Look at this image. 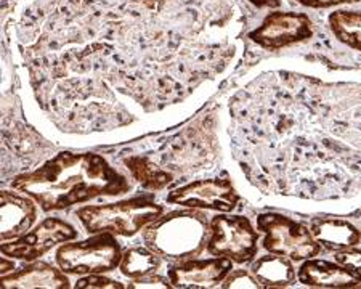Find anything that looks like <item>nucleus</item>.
I'll list each match as a JSON object with an SVG mask.
<instances>
[{
    "mask_svg": "<svg viewBox=\"0 0 361 289\" xmlns=\"http://www.w3.org/2000/svg\"><path fill=\"white\" fill-rule=\"evenodd\" d=\"M200 211L172 212L159 217L145 230L143 241L148 250L161 257L190 260L197 257L211 235V222Z\"/></svg>",
    "mask_w": 361,
    "mask_h": 289,
    "instance_id": "7ed1b4c3",
    "label": "nucleus"
},
{
    "mask_svg": "<svg viewBox=\"0 0 361 289\" xmlns=\"http://www.w3.org/2000/svg\"><path fill=\"white\" fill-rule=\"evenodd\" d=\"M257 227L265 233L264 247L271 254L290 260H305L318 256L322 251L310 230L281 214H262Z\"/></svg>",
    "mask_w": 361,
    "mask_h": 289,
    "instance_id": "423d86ee",
    "label": "nucleus"
},
{
    "mask_svg": "<svg viewBox=\"0 0 361 289\" xmlns=\"http://www.w3.org/2000/svg\"><path fill=\"white\" fill-rule=\"evenodd\" d=\"M11 187L31 196L45 212L130 190L122 173L102 156L92 153H60L34 172L16 177Z\"/></svg>",
    "mask_w": 361,
    "mask_h": 289,
    "instance_id": "f03ea898",
    "label": "nucleus"
},
{
    "mask_svg": "<svg viewBox=\"0 0 361 289\" xmlns=\"http://www.w3.org/2000/svg\"><path fill=\"white\" fill-rule=\"evenodd\" d=\"M233 269V260L228 257H215L197 260L190 259L169 270V281L176 288L202 289L212 288L224 281Z\"/></svg>",
    "mask_w": 361,
    "mask_h": 289,
    "instance_id": "9b49d317",
    "label": "nucleus"
},
{
    "mask_svg": "<svg viewBox=\"0 0 361 289\" xmlns=\"http://www.w3.org/2000/svg\"><path fill=\"white\" fill-rule=\"evenodd\" d=\"M2 286L5 289L18 288H50V289H66L69 288V280L60 270L51 267L49 264L39 262L25 267L10 276H4Z\"/></svg>",
    "mask_w": 361,
    "mask_h": 289,
    "instance_id": "2eb2a0df",
    "label": "nucleus"
},
{
    "mask_svg": "<svg viewBox=\"0 0 361 289\" xmlns=\"http://www.w3.org/2000/svg\"><path fill=\"white\" fill-rule=\"evenodd\" d=\"M172 285L161 278V276H154L153 273L147 276H140V278H133V281L129 285L132 289H143V288H171Z\"/></svg>",
    "mask_w": 361,
    "mask_h": 289,
    "instance_id": "5701e85b",
    "label": "nucleus"
},
{
    "mask_svg": "<svg viewBox=\"0 0 361 289\" xmlns=\"http://www.w3.org/2000/svg\"><path fill=\"white\" fill-rule=\"evenodd\" d=\"M260 286L262 285L255 280V276L252 278L249 273H246V270H238L235 273H231L224 285V288H260Z\"/></svg>",
    "mask_w": 361,
    "mask_h": 289,
    "instance_id": "4be33fe9",
    "label": "nucleus"
},
{
    "mask_svg": "<svg viewBox=\"0 0 361 289\" xmlns=\"http://www.w3.org/2000/svg\"><path fill=\"white\" fill-rule=\"evenodd\" d=\"M231 137L244 176L267 195H361V80L260 79L231 100Z\"/></svg>",
    "mask_w": 361,
    "mask_h": 289,
    "instance_id": "f257e3e1",
    "label": "nucleus"
},
{
    "mask_svg": "<svg viewBox=\"0 0 361 289\" xmlns=\"http://www.w3.org/2000/svg\"><path fill=\"white\" fill-rule=\"evenodd\" d=\"M293 2L308 8H331V7H337V5L358 4L361 0H293Z\"/></svg>",
    "mask_w": 361,
    "mask_h": 289,
    "instance_id": "b1692460",
    "label": "nucleus"
},
{
    "mask_svg": "<svg viewBox=\"0 0 361 289\" xmlns=\"http://www.w3.org/2000/svg\"><path fill=\"white\" fill-rule=\"evenodd\" d=\"M310 231L319 246L329 251L350 250L361 242V231L352 222L342 219H315Z\"/></svg>",
    "mask_w": 361,
    "mask_h": 289,
    "instance_id": "4468645a",
    "label": "nucleus"
},
{
    "mask_svg": "<svg viewBox=\"0 0 361 289\" xmlns=\"http://www.w3.org/2000/svg\"><path fill=\"white\" fill-rule=\"evenodd\" d=\"M78 289H122L124 286L121 283H116L109 278H104V276H100L98 273L95 275H89L85 278L79 280L78 285H75Z\"/></svg>",
    "mask_w": 361,
    "mask_h": 289,
    "instance_id": "aec40b11",
    "label": "nucleus"
},
{
    "mask_svg": "<svg viewBox=\"0 0 361 289\" xmlns=\"http://www.w3.org/2000/svg\"><path fill=\"white\" fill-rule=\"evenodd\" d=\"M127 169L132 172L135 180L143 185L145 188L161 190L172 183V176L161 167L151 163L147 158H138V156H132V158L126 159Z\"/></svg>",
    "mask_w": 361,
    "mask_h": 289,
    "instance_id": "6ab92c4d",
    "label": "nucleus"
},
{
    "mask_svg": "<svg viewBox=\"0 0 361 289\" xmlns=\"http://www.w3.org/2000/svg\"><path fill=\"white\" fill-rule=\"evenodd\" d=\"M161 256L148 247H132L126 251L121 259L119 269L129 278H140V276L151 275L159 269Z\"/></svg>",
    "mask_w": 361,
    "mask_h": 289,
    "instance_id": "a211bd4d",
    "label": "nucleus"
},
{
    "mask_svg": "<svg viewBox=\"0 0 361 289\" xmlns=\"http://www.w3.org/2000/svg\"><path fill=\"white\" fill-rule=\"evenodd\" d=\"M78 231L61 219H47L32 231L18 236V240L2 245V254L11 259L34 260L42 257L51 247L74 240Z\"/></svg>",
    "mask_w": 361,
    "mask_h": 289,
    "instance_id": "1a4fd4ad",
    "label": "nucleus"
},
{
    "mask_svg": "<svg viewBox=\"0 0 361 289\" xmlns=\"http://www.w3.org/2000/svg\"><path fill=\"white\" fill-rule=\"evenodd\" d=\"M249 2L259 8H278L281 5V0H249Z\"/></svg>",
    "mask_w": 361,
    "mask_h": 289,
    "instance_id": "393cba45",
    "label": "nucleus"
},
{
    "mask_svg": "<svg viewBox=\"0 0 361 289\" xmlns=\"http://www.w3.org/2000/svg\"><path fill=\"white\" fill-rule=\"evenodd\" d=\"M299 281L317 288H353L361 283V273L337 262L310 259L299 269Z\"/></svg>",
    "mask_w": 361,
    "mask_h": 289,
    "instance_id": "f8f14e48",
    "label": "nucleus"
},
{
    "mask_svg": "<svg viewBox=\"0 0 361 289\" xmlns=\"http://www.w3.org/2000/svg\"><path fill=\"white\" fill-rule=\"evenodd\" d=\"M313 36L310 16L297 11H271L259 27L249 32V39L260 47L278 50L305 42Z\"/></svg>",
    "mask_w": 361,
    "mask_h": 289,
    "instance_id": "6e6552de",
    "label": "nucleus"
},
{
    "mask_svg": "<svg viewBox=\"0 0 361 289\" xmlns=\"http://www.w3.org/2000/svg\"><path fill=\"white\" fill-rule=\"evenodd\" d=\"M162 206L147 196L114 202V204L85 206L78 211L87 231L90 233H118L122 236H133L145 225L154 222L161 217Z\"/></svg>",
    "mask_w": 361,
    "mask_h": 289,
    "instance_id": "20e7f679",
    "label": "nucleus"
},
{
    "mask_svg": "<svg viewBox=\"0 0 361 289\" xmlns=\"http://www.w3.org/2000/svg\"><path fill=\"white\" fill-rule=\"evenodd\" d=\"M334 257L337 264L345 265V267H350L353 270H357L358 273H361V251L360 250L350 247V250L336 251Z\"/></svg>",
    "mask_w": 361,
    "mask_h": 289,
    "instance_id": "412c9836",
    "label": "nucleus"
},
{
    "mask_svg": "<svg viewBox=\"0 0 361 289\" xmlns=\"http://www.w3.org/2000/svg\"><path fill=\"white\" fill-rule=\"evenodd\" d=\"M250 271H252L255 280L264 286L283 288L289 286L295 280V270L294 265L290 264V259L278 256V254L264 256L255 260Z\"/></svg>",
    "mask_w": 361,
    "mask_h": 289,
    "instance_id": "dca6fc26",
    "label": "nucleus"
},
{
    "mask_svg": "<svg viewBox=\"0 0 361 289\" xmlns=\"http://www.w3.org/2000/svg\"><path fill=\"white\" fill-rule=\"evenodd\" d=\"M37 217L34 199L29 196L2 192V240L8 241L25 235Z\"/></svg>",
    "mask_w": 361,
    "mask_h": 289,
    "instance_id": "ddd939ff",
    "label": "nucleus"
},
{
    "mask_svg": "<svg viewBox=\"0 0 361 289\" xmlns=\"http://www.w3.org/2000/svg\"><path fill=\"white\" fill-rule=\"evenodd\" d=\"M259 233L246 217L217 216L211 221L207 251L215 257H228L233 262H250L257 256Z\"/></svg>",
    "mask_w": 361,
    "mask_h": 289,
    "instance_id": "0eeeda50",
    "label": "nucleus"
},
{
    "mask_svg": "<svg viewBox=\"0 0 361 289\" xmlns=\"http://www.w3.org/2000/svg\"><path fill=\"white\" fill-rule=\"evenodd\" d=\"M13 269H15V265H13V264H11V262H7V260L2 259V273H4V275L7 273V271L13 270Z\"/></svg>",
    "mask_w": 361,
    "mask_h": 289,
    "instance_id": "a878e982",
    "label": "nucleus"
},
{
    "mask_svg": "<svg viewBox=\"0 0 361 289\" xmlns=\"http://www.w3.org/2000/svg\"><path fill=\"white\" fill-rule=\"evenodd\" d=\"M167 201L193 209H212L231 212L238 204V195L233 183L226 178L191 182L169 193Z\"/></svg>",
    "mask_w": 361,
    "mask_h": 289,
    "instance_id": "9d476101",
    "label": "nucleus"
},
{
    "mask_svg": "<svg viewBox=\"0 0 361 289\" xmlns=\"http://www.w3.org/2000/svg\"><path fill=\"white\" fill-rule=\"evenodd\" d=\"M328 23L339 42L361 51V10H336Z\"/></svg>",
    "mask_w": 361,
    "mask_h": 289,
    "instance_id": "f3484780",
    "label": "nucleus"
},
{
    "mask_svg": "<svg viewBox=\"0 0 361 289\" xmlns=\"http://www.w3.org/2000/svg\"><path fill=\"white\" fill-rule=\"evenodd\" d=\"M121 246L108 231L85 241L71 242L56 251V262L63 271L75 275L106 273L121 264Z\"/></svg>",
    "mask_w": 361,
    "mask_h": 289,
    "instance_id": "39448f33",
    "label": "nucleus"
}]
</instances>
